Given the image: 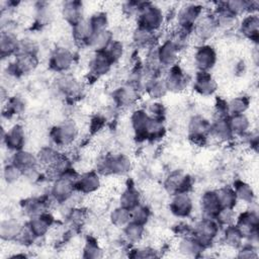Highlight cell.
I'll return each mask as SVG.
<instances>
[{"instance_id":"cell-42","label":"cell","mask_w":259,"mask_h":259,"mask_svg":"<svg viewBox=\"0 0 259 259\" xmlns=\"http://www.w3.org/2000/svg\"><path fill=\"white\" fill-rule=\"evenodd\" d=\"M62 154L63 153H61L59 149L55 146H42L38 149L36 157L39 166L49 168L61 158Z\"/></svg>"},{"instance_id":"cell-54","label":"cell","mask_w":259,"mask_h":259,"mask_svg":"<svg viewBox=\"0 0 259 259\" xmlns=\"http://www.w3.org/2000/svg\"><path fill=\"white\" fill-rule=\"evenodd\" d=\"M235 208H227V207H221L220 210L217 212L214 220L220 225L221 228H225L227 226L235 224L237 213L235 211Z\"/></svg>"},{"instance_id":"cell-50","label":"cell","mask_w":259,"mask_h":259,"mask_svg":"<svg viewBox=\"0 0 259 259\" xmlns=\"http://www.w3.org/2000/svg\"><path fill=\"white\" fill-rule=\"evenodd\" d=\"M130 210H131V219L133 222L141 224L143 226H146L149 223L152 211L147 204H144L143 202H141Z\"/></svg>"},{"instance_id":"cell-19","label":"cell","mask_w":259,"mask_h":259,"mask_svg":"<svg viewBox=\"0 0 259 259\" xmlns=\"http://www.w3.org/2000/svg\"><path fill=\"white\" fill-rule=\"evenodd\" d=\"M101 175L96 170H90L79 174L75 188L81 195H89L97 192L101 188Z\"/></svg>"},{"instance_id":"cell-39","label":"cell","mask_w":259,"mask_h":259,"mask_svg":"<svg viewBox=\"0 0 259 259\" xmlns=\"http://www.w3.org/2000/svg\"><path fill=\"white\" fill-rule=\"evenodd\" d=\"M232 187L236 193L238 201H242L246 204H252L256 200V194L254 188L248 182L242 179H236Z\"/></svg>"},{"instance_id":"cell-15","label":"cell","mask_w":259,"mask_h":259,"mask_svg":"<svg viewBox=\"0 0 259 259\" xmlns=\"http://www.w3.org/2000/svg\"><path fill=\"white\" fill-rule=\"evenodd\" d=\"M191 86L193 91L201 97L213 96L218 89L219 84L215 78L210 72L196 71L193 79L191 80Z\"/></svg>"},{"instance_id":"cell-6","label":"cell","mask_w":259,"mask_h":259,"mask_svg":"<svg viewBox=\"0 0 259 259\" xmlns=\"http://www.w3.org/2000/svg\"><path fill=\"white\" fill-rule=\"evenodd\" d=\"M235 225L243 234L245 241L257 245L259 215L254 209H246L237 214Z\"/></svg>"},{"instance_id":"cell-26","label":"cell","mask_w":259,"mask_h":259,"mask_svg":"<svg viewBox=\"0 0 259 259\" xmlns=\"http://www.w3.org/2000/svg\"><path fill=\"white\" fill-rule=\"evenodd\" d=\"M209 138L221 143L229 142L234 138L228 121V116H214V118L210 120Z\"/></svg>"},{"instance_id":"cell-51","label":"cell","mask_w":259,"mask_h":259,"mask_svg":"<svg viewBox=\"0 0 259 259\" xmlns=\"http://www.w3.org/2000/svg\"><path fill=\"white\" fill-rule=\"evenodd\" d=\"M104 52L107 55V57L110 59V61L113 63V65H115L119 63L120 60L123 58L125 53V48L121 40L113 39Z\"/></svg>"},{"instance_id":"cell-33","label":"cell","mask_w":259,"mask_h":259,"mask_svg":"<svg viewBox=\"0 0 259 259\" xmlns=\"http://www.w3.org/2000/svg\"><path fill=\"white\" fill-rule=\"evenodd\" d=\"M72 39L76 44L80 46L87 47L92 36L95 34L92 25L88 19V17L82 19L80 22L71 27Z\"/></svg>"},{"instance_id":"cell-49","label":"cell","mask_w":259,"mask_h":259,"mask_svg":"<svg viewBox=\"0 0 259 259\" xmlns=\"http://www.w3.org/2000/svg\"><path fill=\"white\" fill-rule=\"evenodd\" d=\"M104 255L103 249L93 237H88L82 249V257L86 259H98Z\"/></svg>"},{"instance_id":"cell-29","label":"cell","mask_w":259,"mask_h":259,"mask_svg":"<svg viewBox=\"0 0 259 259\" xmlns=\"http://www.w3.org/2000/svg\"><path fill=\"white\" fill-rule=\"evenodd\" d=\"M157 32L137 25L132 32V40L136 48L150 50L156 47Z\"/></svg>"},{"instance_id":"cell-5","label":"cell","mask_w":259,"mask_h":259,"mask_svg":"<svg viewBox=\"0 0 259 259\" xmlns=\"http://www.w3.org/2000/svg\"><path fill=\"white\" fill-rule=\"evenodd\" d=\"M222 228L214 219L201 217L192 226V236L205 248H209L219 237Z\"/></svg>"},{"instance_id":"cell-1","label":"cell","mask_w":259,"mask_h":259,"mask_svg":"<svg viewBox=\"0 0 259 259\" xmlns=\"http://www.w3.org/2000/svg\"><path fill=\"white\" fill-rule=\"evenodd\" d=\"M79 174L73 167H70L62 175L53 180L50 190L52 199L58 203H66L76 192L75 183Z\"/></svg>"},{"instance_id":"cell-45","label":"cell","mask_w":259,"mask_h":259,"mask_svg":"<svg viewBox=\"0 0 259 259\" xmlns=\"http://www.w3.org/2000/svg\"><path fill=\"white\" fill-rule=\"evenodd\" d=\"M114 39L113 37V33L109 30H103L100 32L95 33L92 38L90 39L89 44H88V48L92 49L93 52H101V51H105L106 48L110 45V42Z\"/></svg>"},{"instance_id":"cell-60","label":"cell","mask_w":259,"mask_h":259,"mask_svg":"<svg viewBox=\"0 0 259 259\" xmlns=\"http://www.w3.org/2000/svg\"><path fill=\"white\" fill-rule=\"evenodd\" d=\"M214 112L215 116H229L228 100L221 97H217L214 101Z\"/></svg>"},{"instance_id":"cell-4","label":"cell","mask_w":259,"mask_h":259,"mask_svg":"<svg viewBox=\"0 0 259 259\" xmlns=\"http://www.w3.org/2000/svg\"><path fill=\"white\" fill-rule=\"evenodd\" d=\"M136 18L137 25L155 32H158L165 22V14L162 8L153 2H141Z\"/></svg>"},{"instance_id":"cell-47","label":"cell","mask_w":259,"mask_h":259,"mask_svg":"<svg viewBox=\"0 0 259 259\" xmlns=\"http://www.w3.org/2000/svg\"><path fill=\"white\" fill-rule=\"evenodd\" d=\"M131 221H132L131 210L126 207L119 205V204L117 206H115L109 213V222L115 228L122 229Z\"/></svg>"},{"instance_id":"cell-55","label":"cell","mask_w":259,"mask_h":259,"mask_svg":"<svg viewBox=\"0 0 259 259\" xmlns=\"http://www.w3.org/2000/svg\"><path fill=\"white\" fill-rule=\"evenodd\" d=\"M257 245L244 241V243L237 249V258L240 259H256L258 258Z\"/></svg>"},{"instance_id":"cell-13","label":"cell","mask_w":259,"mask_h":259,"mask_svg":"<svg viewBox=\"0 0 259 259\" xmlns=\"http://www.w3.org/2000/svg\"><path fill=\"white\" fill-rule=\"evenodd\" d=\"M203 12L204 9L201 4L193 2L182 4L176 12V26L191 32L194 24Z\"/></svg>"},{"instance_id":"cell-40","label":"cell","mask_w":259,"mask_h":259,"mask_svg":"<svg viewBox=\"0 0 259 259\" xmlns=\"http://www.w3.org/2000/svg\"><path fill=\"white\" fill-rule=\"evenodd\" d=\"M166 134V125L163 117H155L151 115V118L148 122L146 133H145V141L156 142L161 139Z\"/></svg>"},{"instance_id":"cell-20","label":"cell","mask_w":259,"mask_h":259,"mask_svg":"<svg viewBox=\"0 0 259 259\" xmlns=\"http://www.w3.org/2000/svg\"><path fill=\"white\" fill-rule=\"evenodd\" d=\"M26 141V134L24 126L21 123H14L2 135V143L7 150L12 153L24 149Z\"/></svg>"},{"instance_id":"cell-38","label":"cell","mask_w":259,"mask_h":259,"mask_svg":"<svg viewBox=\"0 0 259 259\" xmlns=\"http://www.w3.org/2000/svg\"><path fill=\"white\" fill-rule=\"evenodd\" d=\"M222 241L231 249L237 250L245 241L243 234L235 224L222 228Z\"/></svg>"},{"instance_id":"cell-12","label":"cell","mask_w":259,"mask_h":259,"mask_svg":"<svg viewBox=\"0 0 259 259\" xmlns=\"http://www.w3.org/2000/svg\"><path fill=\"white\" fill-rule=\"evenodd\" d=\"M192 185V177L178 169L170 171L163 181V187L170 196L181 192H190Z\"/></svg>"},{"instance_id":"cell-22","label":"cell","mask_w":259,"mask_h":259,"mask_svg":"<svg viewBox=\"0 0 259 259\" xmlns=\"http://www.w3.org/2000/svg\"><path fill=\"white\" fill-rule=\"evenodd\" d=\"M239 32L247 39L258 44L259 38V15L258 12L248 13L239 19L238 23Z\"/></svg>"},{"instance_id":"cell-27","label":"cell","mask_w":259,"mask_h":259,"mask_svg":"<svg viewBox=\"0 0 259 259\" xmlns=\"http://www.w3.org/2000/svg\"><path fill=\"white\" fill-rule=\"evenodd\" d=\"M151 115L146 108L140 107L133 110L130 116L131 127L135 134V137L141 141H145V133Z\"/></svg>"},{"instance_id":"cell-9","label":"cell","mask_w":259,"mask_h":259,"mask_svg":"<svg viewBox=\"0 0 259 259\" xmlns=\"http://www.w3.org/2000/svg\"><path fill=\"white\" fill-rule=\"evenodd\" d=\"M75 54L65 46H59L53 50L49 58V67L57 74L68 73L75 64Z\"/></svg>"},{"instance_id":"cell-58","label":"cell","mask_w":259,"mask_h":259,"mask_svg":"<svg viewBox=\"0 0 259 259\" xmlns=\"http://www.w3.org/2000/svg\"><path fill=\"white\" fill-rule=\"evenodd\" d=\"M52 17H53V14H52L51 8L48 5L40 4V6L37 7L35 18H36V21L38 24H40V25L48 24L51 21Z\"/></svg>"},{"instance_id":"cell-37","label":"cell","mask_w":259,"mask_h":259,"mask_svg":"<svg viewBox=\"0 0 259 259\" xmlns=\"http://www.w3.org/2000/svg\"><path fill=\"white\" fill-rule=\"evenodd\" d=\"M21 209L30 219L49 211V202L41 197H28L21 202Z\"/></svg>"},{"instance_id":"cell-7","label":"cell","mask_w":259,"mask_h":259,"mask_svg":"<svg viewBox=\"0 0 259 259\" xmlns=\"http://www.w3.org/2000/svg\"><path fill=\"white\" fill-rule=\"evenodd\" d=\"M38 55L18 53L7 67V75L17 79L32 73L38 66Z\"/></svg>"},{"instance_id":"cell-30","label":"cell","mask_w":259,"mask_h":259,"mask_svg":"<svg viewBox=\"0 0 259 259\" xmlns=\"http://www.w3.org/2000/svg\"><path fill=\"white\" fill-rule=\"evenodd\" d=\"M10 162L14 164L17 168H19L22 173L39 166L36 154L26 149H21L13 152L10 158Z\"/></svg>"},{"instance_id":"cell-46","label":"cell","mask_w":259,"mask_h":259,"mask_svg":"<svg viewBox=\"0 0 259 259\" xmlns=\"http://www.w3.org/2000/svg\"><path fill=\"white\" fill-rule=\"evenodd\" d=\"M251 105V99L248 95L241 94L234 96L228 100V112L229 115L246 113Z\"/></svg>"},{"instance_id":"cell-36","label":"cell","mask_w":259,"mask_h":259,"mask_svg":"<svg viewBox=\"0 0 259 259\" xmlns=\"http://www.w3.org/2000/svg\"><path fill=\"white\" fill-rule=\"evenodd\" d=\"M23 224L16 219H4L0 223V238L4 242H16L19 237Z\"/></svg>"},{"instance_id":"cell-23","label":"cell","mask_w":259,"mask_h":259,"mask_svg":"<svg viewBox=\"0 0 259 259\" xmlns=\"http://www.w3.org/2000/svg\"><path fill=\"white\" fill-rule=\"evenodd\" d=\"M113 66V63L110 61L104 51L93 52L92 58L89 61V73L96 79L101 78L107 75Z\"/></svg>"},{"instance_id":"cell-57","label":"cell","mask_w":259,"mask_h":259,"mask_svg":"<svg viewBox=\"0 0 259 259\" xmlns=\"http://www.w3.org/2000/svg\"><path fill=\"white\" fill-rule=\"evenodd\" d=\"M18 53H25V54H38V45L37 42L29 37H23L19 39V48Z\"/></svg>"},{"instance_id":"cell-34","label":"cell","mask_w":259,"mask_h":259,"mask_svg":"<svg viewBox=\"0 0 259 259\" xmlns=\"http://www.w3.org/2000/svg\"><path fill=\"white\" fill-rule=\"evenodd\" d=\"M144 92L151 100L156 101L164 98L169 93L165 85L164 79L161 76L148 78L144 84Z\"/></svg>"},{"instance_id":"cell-32","label":"cell","mask_w":259,"mask_h":259,"mask_svg":"<svg viewBox=\"0 0 259 259\" xmlns=\"http://www.w3.org/2000/svg\"><path fill=\"white\" fill-rule=\"evenodd\" d=\"M199 204H200L201 217H204V218L214 219L217 212L221 208L218 195L214 189H208L203 191L199 199Z\"/></svg>"},{"instance_id":"cell-24","label":"cell","mask_w":259,"mask_h":259,"mask_svg":"<svg viewBox=\"0 0 259 259\" xmlns=\"http://www.w3.org/2000/svg\"><path fill=\"white\" fill-rule=\"evenodd\" d=\"M61 15L71 27L85 18L84 5L78 0H69L63 2L61 6Z\"/></svg>"},{"instance_id":"cell-14","label":"cell","mask_w":259,"mask_h":259,"mask_svg":"<svg viewBox=\"0 0 259 259\" xmlns=\"http://www.w3.org/2000/svg\"><path fill=\"white\" fill-rule=\"evenodd\" d=\"M219 30L215 17L212 12H203L194 24L191 35H194L199 44L207 42Z\"/></svg>"},{"instance_id":"cell-41","label":"cell","mask_w":259,"mask_h":259,"mask_svg":"<svg viewBox=\"0 0 259 259\" xmlns=\"http://www.w3.org/2000/svg\"><path fill=\"white\" fill-rule=\"evenodd\" d=\"M119 205L132 209L142 202L141 191L134 184H127L119 194Z\"/></svg>"},{"instance_id":"cell-44","label":"cell","mask_w":259,"mask_h":259,"mask_svg":"<svg viewBox=\"0 0 259 259\" xmlns=\"http://www.w3.org/2000/svg\"><path fill=\"white\" fill-rule=\"evenodd\" d=\"M214 190L218 195V199H219L221 207L236 208L239 201H238V198H237L236 193L232 186L225 185V186L219 187Z\"/></svg>"},{"instance_id":"cell-8","label":"cell","mask_w":259,"mask_h":259,"mask_svg":"<svg viewBox=\"0 0 259 259\" xmlns=\"http://www.w3.org/2000/svg\"><path fill=\"white\" fill-rule=\"evenodd\" d=\"M218 62L215 48L208 44H198L192 55V64L196 71L210 72Z\"/></svg>"},{"instance_id":"cell-18","label":"cell","mask_w":259,"mask_h":259,"mask_svg":"<svg viewBox=\"0 0 259 259\" xmlns=\"http://www.w3.org/2000/svg\"><path fill=\"white\" fill-rule=\"evenodd\" d=\"M193 199L190 192H181L171 195L169 202L170 212L178 219H187L193 211Z\"/></svg>"},{"instance_id":"cell-11","label":"cell","mask_w":259,"mask_h":259,"mask_svg":"<svg viewBox=\"0 0 259 259\" xmlns=\"http://www.w3.org/2000/svg\"><path fill=\"white\" fill-rule=\"evenodd\" d=\"M168 92L181 93L191 84V78L187 72L179 64H176L168 69L163 77Z\"/></svg>"},{"instance_id":"cell-48","label":"cell","mask_w":259,"mask_h":259,"mask_svg":"<svg viewBox=\"0 0 259 259\" xmlns=\"http://www.w3.org/2000/svg\"><path fill=\"white\" fill-rule=\"evenodd\" d=\"M24 110H25V102L20 96L14 95L6 98L5 105L3 107V113L7 114L8 118L17 116L21 114Z\"/></svg>"},{"instance_id":"cell-52","label":"cell","mask_w":259,"mask_h":259,"mask_svg":"<svg viewBox=\"0 0 259 259\" xmlns=\"http://www.w3.org/2000/svg\"><path fill=\"white\" fill-rule=\"evenodd\" d=\"M2 177L6 184L12 185V184H15L16 182H18L21 177H23V173L14 164L9 162V163L5 164L3 167Z\"/></svg>"},{"instance_id":"cell-43","label":"cell","mask_w":259,"mask_h":259,"mask_svg":"<svg viewBox=\"0 0 259 259\" xmlns=\"http://www.w3.org/2000/svg\"><path fill=\"white\" fill-rule=\"evenodd\" d=\"M121 230H122L124 240L131 245H137L143 240L145 236L146 226H143L141 224L131 221Z\"/></svg>"},{"instance_id":"cell-28","label":"cell","mask_w":259,"mask_h":259,"mask_svg":"<svg viewBox=\"0 0 259 259\" xmlns=\"http://www.w3.org/2000/svg\"><path fill=\"white\" fill-rule=\"evenodd\" d=\"M205 250L206 249L192 235L180 237L177 243V251L184 257H200Z\"/></svg>"},{"instance_id":"cell-10","label":"cell","mask_w":259,"mask_h":259,"mask_svg":"<svg viewBox=\"0 0 259 259\" xmlns=\"http://www.w3.org/2000/svg\"><path fill=\"white\" fill-rule=\"evenodd\" d=\"M210 120L203 114H193L187 121V136L195 145H203L209 138Z\"/></svg>"},{"instance_id":"cell-2","label":"cell","mask_w":259,"mask_h":259,"mask_svg":"<svg viewBox=\"0 0 259 259\" xmlns=\"http://www.w3.org/2000/svg\"><path fill=\"white\" fill-rule=\"evenodd\" d=\"M79 133L80 130L78 123L72 118H67L54 125L51 128L49 136L55 147L64 148L73 145L78 139Z\"/></svg>"},{"instance_id":"cell-31","label":"cell","mask_w":259,"mask_h":259,"mask_svg":"<svg viewBox=\"0 0 259 259\" xmlns=\"http://www.w3.org/2000/svg\"><path fill=\"white\" fill-rule=\"evenodd\" d=\"M19 37L14 31L1 30L0 33V54L2 59L14 57L19 48Z\"/></svg>"},{"instance_id":"cell-59","label":"cell","mask_w":259,"mask_h":259,"mask_svg":"<svg viewBox=\"0 0 259 259\" xmlns=\"http://www.w3.org/2000/svg\"><path fill=\"white\" fill-rule=\"evenodd\" d=\"M141 6V1H127L122 4V12L127 17H137Z\"/></svg>"},{"instance_id":"cell-3","label":"cell","mask_w":259,"mask_h":259,"mask_svg":"<svg viewBox=\"0 0 259 259\" xmlns=\"http://www.w3.org/2000/svg\"><path fill=\"white\" fill-rule=\"evenodd\" d=\"M133 167L131 158L122 153L110 154L103 157L96 168L100 175L123 176L127 174Z\"/></svg>"},{"instance_id":"cell-25","label":"cell","mask_w":259,"mask_h":259,"mask_svg":"<svg viewBox=\"0 0 259 259\" xmlns=\"http://www.w3.org/2000/svg\"><path fill=\"white\" fill-rule=\"evenodd\" d=\"M55 87L59 93L67 97L76 96L81 89L79 81L70 72L58 74L55 79Z\"/></svg>"},{"instance_id":"cell-56","label":"cell","mask_w":259,"mask_h":259,"mask_svg":"<svg viewBox=\"0 0 259 259\" xmlns=\"http://www.w3.org/2000/svg\"><path fill=\"white\" fill-rule=\"evenodd\" d=\"M131 252L128 253V257L131 258H141V259H146V258H156L159 257V251L154 249L153 247L150 246H144V247H134Z\"/></svg>"},{"instance_id":"cell-17","label":"cell","mask_w":259,"mask_h":259,"mask_svg":"<svg viewBox=\"0 0 259 259\" xmlns=\"http://www.w3.org/2000/svg\"><path fill=\"white\" fill-rule=\"evenodd\" d=\"M143 89L130 84L125 83L123 85L118 86L112 92V99L116 106L118 107H130L135 105L141 95V91Z\"/></svg>"},{"instance_id":"cell-16","label":"cell","mask_w":259,"mask_h":259,"mask_svg":"<svg viewBox=\"0 0 259 259\" xmlns=\"http://www.w3.org/2000/svg\"><path fill=\"white\" fill-rule=\"evenodd\" d=\"M155 53L162 69H168L178 64L180 50L167 37L155 47Z\"/></svg>"},{"instance_id":"cell-35","label":"cell","mask_w":259,"mask_h":259,"mask_svg":"<svg viewBox=\"0 0 259 259\" xmlns=\"http://www.w3.org/2000/svg\"><path fill=\"white\" fill-rule=\"evenodd\" d=\"M228 121L234 138L246 137L251 132L252 122L250 117L247 115V113L229 115Z\"/></svg>"},{"instance_id":"cell-53","label":"cell","mask_w":259,"mask_h":259,"mask_svg":"<svg viewBox=\"0 0 259 259\" xmlns=\"http://www.w3.org/2000/svg\"><path fill=\"white\" fill-rule=\"evenodd\" d=\"M95 33L108 29V15L104 11H96L88 17Z\"/></svg>"},{"instance_id":"cell-21","label":"cell","mask_w":259,"mask_h":259,"mask_svg":"<svg viewBox=\"0 0 259 259\" xmlns=\"http://www.w3.org/2000/svg\"><path fill=\"white\" fill-rule=\"evenodd\" d=\"M25 224L34 236V238L37 240L48 235V233L51 231L52 227L55 224V218L51 212L47 211L42 214L28 219Z\"/></svg>"}]
</instances>
